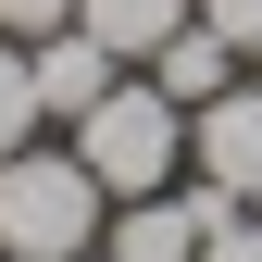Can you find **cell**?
Wrapping results in <instances>:
<instances>
[{
    "mask_svg": "<svg viewBox=\"0 0 262 262\" xmlns=\"http://www.w3.org/2000/svg\"><path fill=\"white\" fill-rule=\"evenodd\" d=\"M100 225H113V187L75 162V138L62 150L38 138V150L0 162V262H88Z\"/></svg>",
    "mask_w": 262,
    "mask_h": 262,
    "instance_id": "6da1fadb",
    "label": "cell"
},
{
    "mask_svg": "<svg viewBox=\"0 0 262 262\" xmlns=\"http://www.w3.org/2000/svg\"><path fill=\"white\" fill-rule=\"evenodd\" d=\"M62 138H75V162L113 187V200H150V187H175V162H187V113L162 100L150 75H113V100L75 113Z\"/></svg>",
    "mask_w": 262,
    "mask_h": 262,
    "instance_id": "7a4b0ae2",
    "label": "cell"
},
{
    "mask_svg": "<svg viewBox=\"0 0 262 262\" xmlns=\"http://www.w3.org/2000/svg\"><path fill=\"white\" fill-rule=\"evenodd\" d=\"M225 212H250V200L212 187V175H175V187H150V200H113L100 262H200V237H212Z\"/></svg>",
    "mask_w": 262,
    "mask_h": 262,
    "instance_id": "3957f363",
    "label": "cell"
},
{
    "mask_svg": "<svg viewBox=\"0 0 262 262\" xmlns=\"http://www.w3.org/2000/svg\"><path fill=\"white\" fill-rule=\"evenodd\" d=\"M187 175L237 187V200L262 212V75H237L225 100H200V113H187Z\"/></svg>",
    "mask_w": 262,
    "mask_h": 262,
    "instance_id": "277c9868",
    "label": "cell"
},
{
    "mask_svg": "<svg viewBox=\"0 0 262 262\" xmlns=\"http://www.w3.org/2000/svg\"><path fill=\"white\" fill-rule=\"evenodd\" d=\"M25 62H38V100H50V125L100 113V100H113V75H138V62H113L88 25H50V38H25Z\"/></svg>",
    "mask_w": 262,
    "mask_h": 262,
    "instance_id": "5b68a950",
    "label": "cell"
},
{
    "mask_svg": "<svg viewBox=\"0 0 262 262\" xmlns=\"http://www.w3.org/2000/svg\"><path fill=\"white\" fill-rule=\"evenodd\" d=\"M138 75H150V88H162V100H175V113H200V100H225V88H237V75H250V62H237V50H225V38H212V25H200V13H187V25H175V38H162V50L138 62Z\"/></svg>",
    "mask_w": 262,
    "mask_h": 262,
    "instance_id": "8992f818",
    "label": "cell"
},
{
    "mask_svg": "<svg viewBox=\"0 0 262 262\" xmlns=\"http://www.w3.org/2000/svg\"><path fill=\"white\" fill-rule=\"evenodd\" d=\"M187 13H200V0H75V25H88V38H100L113 62H150V50L175 38Z\"/></svg>",
    "mask_w": 262,
    "mask_h": 262,
    "instance_id": "52a82bcc",
    "label": "cell"
},
{
    "mask_svg": "<svg viewBox=\"0 0 262 262\" xmlns=\"http://www.w3.org/2000/svg\"><path fill=\"white\" fill-rule=\"evenodd\" d=\"M50 138V100H38V62H25V38H0V162L38 150Z\"/></svg>",
    "mask_w": 262,
    "mask_h": 262,
    "instance_id": "ba28073f",
    "label": "cell"
},
{
    "mask_svg": "<svg viewBox=\"0 0 262 262\" xmlns=\"http://www.w3.org/2000/svg\"><path fill=\"white\" fill-rule=\"evenodd\" d=\"M200 25H212L237 62H262V0H200Z\"/></svg>",
    "mask_w": 262,
    "mask_h": 262,
    "instance_id": "9c48e42d",
    "label": "cell"
},
{
    "mask_svg": "<svg viewBox=\"0 0 262 262\" xmlns=\"http://www.w3.org/2000/svg\"><path fill=\"white\" fill-rule=\"evenodd\" d=\"M200 262H262V212H225L212 237H200Z\"/></svg>",
    "mask_w": 262,
    "mask_h": 262,
    "instance_id": "30bf717a",
    "label": "cell"
},
{
    "mask_svg": "<svg viewBox=\"0 0 262 262\" xmlns=\"http://www.w3.org/2000/svg\"><path fill=\"white\" fill-rule=\"evenodd\" d=\"M50 25H75V0H0V38H50Z\"/></svg>",
    "mask_w": 262,
    "mask_h": 262,
    "instance_id": "8fae6325",
    "label": "cell"
},
{
    "mask_svg": "<svg viewBox=\"0 0 262 262\" xmlns=\"http://www.w3.org/2000/svg\"><path fill=\"white\" fill-rule=\"evenodd\" d=\"M88 262H100V250H88Z\"/></svg>",
    "mask_w": 262,
    "mask_h": 262,
    "instance_id": "7c38bea8",
    "label": "cell"
}]
</instances>
